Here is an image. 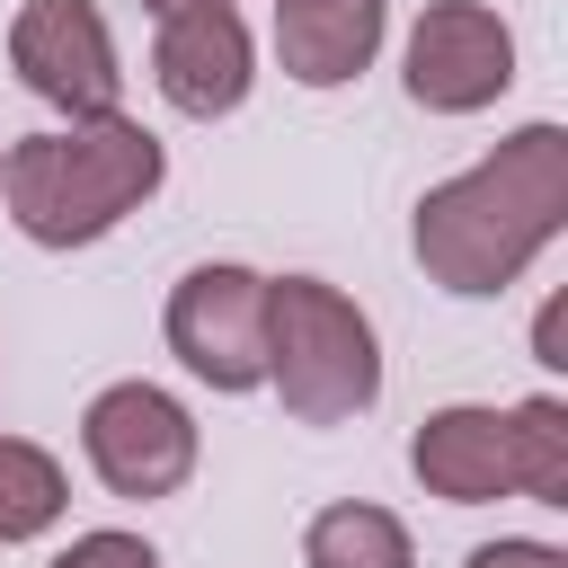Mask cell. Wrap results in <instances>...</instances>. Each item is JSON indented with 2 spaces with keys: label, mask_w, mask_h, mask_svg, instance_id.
I'll list each match as a JSON object with an SVG mask.
<instances>
[{
  "label": "cell",
  "mask_w": 568,
  "mask_h": 568,
  "mask_svg": "<svg viewBox=\"0 0 568 568\" xmlns=\"http://www.w3.org/2000/svg\"><path fill=\"white\" fill-rule=\"evenodd\" d=\"M80 453L115 497H178L195 479V417L160 382H106L80 417Z\"/></svg>",
  "instance_id": "5"
},
{
  "label": "cell",
  "mask_w": 568,
  "mask_h": 568,
  "mask_svg": "<svg viewBox=\"0 0 568 568\" xmlns=\"http://www.w3.org/2000/svg\"><path fill=\"white\" fill-rule=\"evenodd\" d=\"M382 27H390L382 0H275L284 80H302V89H346V80L382 53Z\"/></svg>",
  "instance_id": "10"
},
{
  "label": "cell",
  "mask_w": 568,
  "mask_h": 568,
  "mask_svg": "<svg viewBox=\"0 0 568 568\" xmlns=\"http://www.w3.org/2000/svg\"><path fill=\"white\" fill-rule=\"evenodd\" d=\"M266 382L293 426H346L382 399V337L337 284L266 275Z\"/></svg>",
  "instance_id": "3"
},
{
  "label": "cell",
  "mask_w": 568,
  "mask_h": 568,
  "mask_svg": "<svg viewBox=\"0 0 568 568\" xmlns=\"http://www.w3.org/2000/svg\"><path fill=\"white\" fill-rule=\"evenodd\" d=\"M160 178H169L160 133L115 106V115H89V124L9 142V160H0V204H9V222H18L36 248H89V240H106L133 204H151Z\"/></svg>",
  "instance_id": "2"
},
{
  "label": "cell",
  "mask_w": 568,
  "mask_h": 568,
  "mask_svg": "<svg viewBox=\"0 0 568 568\" xmlns=\"http://www.w3.org/2000/svg\"><path fill=\"white\" fill-rule=\"evenodd\" d=\"M532 346H541V364H568V355H559V302L541 311V328H532Z\"/></svg>",
  "instance_id": "16"
},
{
  "label": "cell",
  "mask_w": 568,
  "mask_h": 568,
  "mask_svg": "<svg viewBox=\"0 0 568 568\" xmlns=\"http://www.w3.org/2000/svg\"><path fill=\"white\" fill-rule=\"evenodd\" d=\"M408 470L426 479V497L444 506H497L515 497V435H506V408H435L417 435H408Z\"/></svg>",
  "instance_id": "9"
},
{
  "label": "cell",
  "mask_w": 568,
  "mask_h": 568,
  "mask_svg": "<svg viewBox=\"0 0 568 568\" xmlns=\"http://www.w3.org/2000/svg\"><path fill=\"white\" fill-rule=\"evenodd\" d=\"M559 222H568V133L524 124L479 169L417 195V266L462 302H488L559 240Z\"/></svg>",
  "instance_id": "1"
},
{
  "label": "cell",
  "mask_w": 568,
  "mask_h": 568,
  "mask_svg": "<svg viewBox=\"0 0 568 568\" xmlns=\"http://www.w3.org/2000/svg\"><path fill=\"white\" fill-rule=\"evenodd\" d=\"M151 80L178 115L213 124L248 98L257 80V53H248V27L240 9H186V18H160V44H151Z\"/></svg>",
  "instance_id": "8"
},
{
  "label": "cell",
  "mask_w": 568,
  "mask_h": 568,
  "mask_svg": "<svg viewBox=\"0 0 568 568\" xmlns=\"http://www.w3.org/2000/svg\"><path fill=\"white\" fill-rule=\"evenodd\" d=\"M53 568H160V550H151L142 532H80Z\"/></svg>",
  "instance_id": "14"
},
{
  "label": "cell",
  "mask_w": 568,
  "mask_h": 568,
  "mask_svg": "<svg viewBox=\"0 0 568 568\" xmlns=\"http://www.w3.org/2000/svg\"><path fill=\"white\" fill-rule=\"evenodd\" d=\"M9 71H18L44 106H62L71 124L115 115V89H124L115 36H106V18H98L89 0H27V9L9 18Z\"/></svg>",
  "instance_id": "7"
},
{
  "label": "cell",
  "mask_w": 568,
  "mask_h": 568,
  "mask_svg": "<svg viewBox=\"0 0 568 568\" xmlns=\"http://www.w3.org/2000/svg\"><path fill=\"white\" fill-rule=\"evenodd\" d=\"M462 568H568V550H550V541H479Z\"/></svg>",
  "instance_id": "15"
},
{
  "label": "cell",
  "mask_w": 568,
  "mask_h": 568,
  "mask_svg": "<svg viewBox=\"0 0 568 568\" xmlns=\"http://www.w3.org/2000/svg\"><path fill=\"white\" fill-rule=\"evenodd\" d=\"M515 89V36L488 0H426L408 27V98L426 115H479Z\"/></svg>",
  "instance_id": "6"
},
{
  "label": "cell",
  "mask_w": 568,
  "mask_h": 568,
  "mask_svg": "<svg viewBox=\"0 0 568 568\" xmlns=\"http://www.w3.org/2000/svg\"><path fill=\"white\" fill-rule=\"evenodd\" d=\"M62 506H71L62 462H53L44 444H27V435H0V541H36V532H53Z\"/></svg>",
  "instance_id": "12"
},
{
  "label": "cell",
  "mask_w": 568,
  "mask_h": 568,
  "mask_svg": "<svg viewBox=\"0 0 568 568\" xmlns=\"http://www.w3.org/2000/svg\"><path fill=\"white\" fill-rule=\"evenodd\" d=\"M151 18H186V9H231V0H142Z\"/></svg>",
  "instance_id": "17"
},
{
  "label": "cell",
  "mask_w": 568,
  "mask_h": 568,
  "mask_svg": "<svg viewBox=\"0 0 568 568\" xmlns=\"http://www.w3.org/2000/svg\"><path fill=\"white\" fill-rule=\"evenodd\" d=\"M169 355L213 390H257L266 382V275L231 257L186 266L169 293Z\"/></svg>",
  "instance_id": "4"
},
{
  "label": "cell",
  "mask_w": 568,
  "mask_h": 568,
  "mask_svg": "<svg viewBox=\"0 0 568 568\" xmlns=\"http://www.w3.org/2000/svg\"><path fill=\"white\" fill-rule=\"evenodd\" d=\"M302 568H417V550H408V524H399L390 506L346 497V506H320V515H311Z\"/></svg>",
  "instance_id": "11"
},
{
  "label": "cell",
  "mask_w": 568,
  "mask_h": 568,
  "mask_svg": "<svg viewBox=\"0 0 568 568\" xmlns=\"http://www.w3.org/2000/svg\"><path fill=\"white\" fill-rule=\"evenodd\" d=\"M506 435H515V497L568 506V408L550 390L541 399H515L506 408Z\"/></svg>",
  "instance_id": "13"
}]
</instances>
